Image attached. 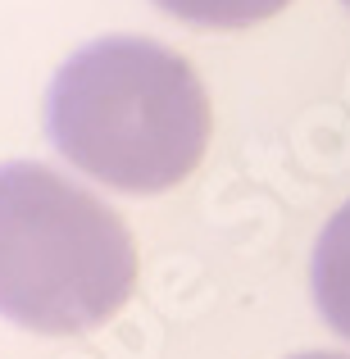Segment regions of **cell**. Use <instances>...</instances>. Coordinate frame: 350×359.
<instances>
[{
    "mask_svg": "<svg viewBox=\"0 0 350 359\" xmlns=\"http://www.w3.org/2000/svg\"><path fill=\"white\" fill-rule=\"evenodd\" d=\"M210 96L182 55L146 36H100L46 87V137L78 173L128 196L191 177L210 146Z\"/></svg>",
    "mask_w": 350,
    "mask_h": 359,
    "instance_id": "obj_1",
    "label": "cell"
},
{
    "mask_svg": "<svg viewBox=\"0 0 350 359\" xmlns=\"http://www.w3.org/2000/svg\"><path fill=\"white\" fill-rule=\"evenodd\" d=\"M137 245L105 201L32 159L0 164V318L78 337L128 305Z\"/></svg>",
    "mask_w": 350,
    "mask_h": 359,
    "instance_id": "obj_2",
    "label": "cell"
},
{
    "mask_svg": "<svg viewBox=\"0 0 350 359\" xmlns=\"http://www.w3.org/2000/svg\"><path fill=\"white\" fill-rule=\"evenodd\" d=\"M309 291L323 323L350 341V201L328 219L309 259Z\"/></svg>",
    "mask_w": 350,
    "mask_h": 359,
    "instance_id": "obj_3",
    "label": "cell"
},
{
    "mask_svg": "<svg viewBox=\"0 0 350 359\" xmlns=\"http://www.w3.org/2000/svg\"><path fill=\"white\" fill-rule=\"evenodd\" d=\"M164 14L182 18L196 27H219V32H236V27H255L264 18L282 14L291 0H155Z\"/></svg>",
    "mask_w": 350,
    "mask_h": 359,
    "instance_id": "obj_4",
    "label": "cell"
},
{
    "mask_svg": "<svg viewBox=\"0 0 350 359\" xmlns=\"http://www.w3.org/2000/svg\"><path fill=\"white\" fill-rule=\"evenodd\" d=\"M291 359H350V355H328V351H309V355H291Z\"/></svg>",
    "mask_w": 350,
    "mask_h": 359,
    "instance_id": "obj_5",
    "label": "cell"
},
{
    "mask_svg": "<svg viewBox=\"0 0 350 359\" xmlns=\"http://www.w3.org/2000/svg\"><path fill=\"white\" fill-rule=\"evenodd\" d=\"M346 9H350V0H346Z\"/></svg>",
    "mask_w": 350,
    "mask_h": 359,
    "instance_id": "obj_6",
    "label": "cell"
}]
</instances>
